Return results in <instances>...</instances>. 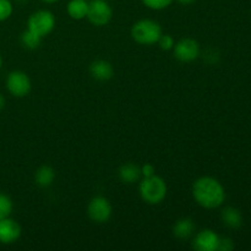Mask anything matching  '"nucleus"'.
<instances>
[{"instance_id": "nucleus-19", "label": "nucleus", "mask_w": 251, "mask_h": 251, "mask_svg": "<svg viewBox=\"0 0 251 251\" xmlns=\"http://www.w3.org/2000/svg\"><path fill=\"white\" fill-rule=\"evenodd\" d=\"M145 6L152 10H163L173 2V0H141Z\"/></svg>"}, {"instance_id": "nucleus-8", "label": "nucleus", "mask_w": 251, "mask_h": 251, "mask_svg": "<svg viewBox=\"0 0 251 251\" xmlns=\"http://www.w3.org/2000/svg\"><path fill=\"white\" fill-rule=\"evenodd\" d=\"M174 56L183 63H190L200 55V46L193 38L180 39L174 44Z\"/></svg>"}, {"instance_id": "nucleus-15", "label": "nucleus", "mask_w": 251, "mask_h": 251, "mask_svg": "<svg viewBox=\"0 0 251 251\" xmlns=\"http://www.w3.org/2000/svg\"><path fill=\"white\" fill-rule=\"evenodd\" d=\"M194 230H195V225L190 218H181L173 227L174 235L179 239H186L190 235H193Z\"/></svg>"}, {"instance_id": "nucleus-2", "label": "nucleus", "mask_w": 251, "mask_h": 251, "mask_svg": "<svg viewBox=\"0 0 251 251\" xmlns=\"http://www.w3.org/2000/svg\"><path fill=\"white\" fill-rule=\"evenodd\" d=\"M162 27L158 22L150 19H144L134 24L131 28V37L135 42L144 46H151L158 42L162 36Z\"/></svg>"}, {"instance_id": "nucleus-6", "label": "nucleus", "mask_w": 251, "mask_h": 251, "mask_svg": "<svg viewBox=\"0 0 251 251\" xmlns=\"http://www.w3.org/2000/svg\"><path fill=\"white\" fill-rule=\"evenodd\" d=\"M31 80L24 71L15 70L7 75L6 88L14 97H25L31 92Z\"/></svg>"}, {"instance_id": "nucleus-24", "label": "nucleus", "mask_w": 251, "mask_h": 251, "mask_svg": "<svg viewBox=\"0 0 251 251\" xmlns=\"http://www.w3.org/2000/svg\"><path fill=\"white\" fill-rule=\"evenodd\" d=\"M176 1L180 2V4H183V5H190V4H194L196 0H176Z\"/></svg>"}, {"instance_id": "nucleus-12", "label": "nucleus", "mask_w": 251, "mask_h": 251, "mask_svg": "<svg viewBox=\"0 0 251 251\" xmlns=\"http://www.w3.org/2000/svg\"><path fill=\"white\" fill-rule=\"evenodd\" d=\"M69 16L74 20H82L87 16L88 2L86 0H71L66 6Z\"/></svg>"}, {"instance_id": "nucleus-11", "label": "nucleus", "mask_w": 251, "mask_h": 251, "mask_svg": "<svg viewBox=\"0 0 251 251\" xmlns=\"http://www.w3.org/2000/svg\"><path fill=\"white\" fill-rule=\"evenodd\" d=\"M90 73L96 80L108 81L114 75V69L109 61L96 60L90 65Z\"/></svg>"}, {"instance_id": "nucleus-27", "label": "nucleus", "mask_w": 251, "mask_h": 251, "mask_svg": "<svg viewBox=\"0 0 251 251\" xmlns=\"http://www.w3.org/2000/svg\"><path fill=\"white\" fill-rule=\"evenodd\" d=\"M1 66H2V58L1 55H0V69H1Z\"/></svg>"}, {"instance_id": "nucleus-16", "label": "nucleus", "mask_w": 251, "mask_h": 251, "mask_svg": "<svg viewBox=\"0 0 251 251\" xmlns=\"http://www.w3.org/2000/svg\"><path fill=\"white\" fill-rule=\"evenodd\" d=\"M222 221L227 227L229 228H239L243 223V216L239 210L235 207H226L222 211Z\"/></svg>"}, {"instance_id": "nucleus-5", "label": "nucleus", "mask_w": 251, "mask_h": 251, "mask_svg": "<svg viewBox=\"0 0 251 251\" xmlns=\"http://www.w3.org/2000/svg\"><path fill=\"white\" fill-rule=\"evenodd\" d=\"M88 21L95 26H105L113 17V10L107 0H93L88 4Z\"/></svg>"}, {"instance_id": "nucleus-13", "label": "nucleus", "mask_w": 251, "mask_h": 251, "mask_svg": "<svg viewBox=\"0 0 251 251\" xmlns=\"http://www.w3.org/2000/svg\"><path fill=\"white\" fill-rule=\"evenodd\" d=\"M141 176V168L134 163H126L120 167L119 178L126 184H132Z\"/></svg>"}, {"instance_id": "nucleus-9", "label": "nucleus", "mask_w": 251, "mask_h": 251, "mask_svg": "<svg viewBox=\"0 0 251 251\" xmlns=\"http://www.w3.org/2000/svg\"><path fill=\"white\" fill-rule=\"evenodd\" d=\"M220 237L211 229H203L195 235L193 248L199 251H216L218 248Z\"/></svg>"}, {"instance_id": "nucleus-7", "label": "nucleus", "mask_w": 251, "mask_h": 251, "mask_svg": "<svg viewBox=\"0 0 251 251\" xmlns=\"http://www.w3.org/2000/svg\"><path fill=\"white\" fill-rule=\"evenodd\" d=\"M113 208L109 201L103 196H96L87 206V215L96 223H105L112 216Z\"/></svg>"}, {"instance_id": "nucleus-18", "label": "nucleus", "mask_w": 251, "mask_h": 251, "mask_svg": "<svg viewBox=\"0 0 251 251\" xmlns=\"http://www.w3.org/2000/svg\"><path fill=\"white\" fill-rule=\"evenodd\" d=\"M12 212V201L5 194L0 193V220L9 217Z\"/></svg>"}, {"instance_id": "nucleus-10", "label": "nucleus", "mask_w": 251, "mask_h": 251, "mask_svg": "<svg viewBox=\"0 0 251 251\" xmlns=\"http://www.w3.org/2000/svg\"><path fill=\"white\" fill-rule=\"evenodd\" d=\"M21 235V227L16 221L6 217L0 220V243L11 244Z\"/></svg>"}, {"instance_id": "nucleus-26", "label": "nucleus", "mask_w": 251, "mask_h": 251, "mask_svg": "<svg viewBox=\"0 0 251 251\" xmlns=\"http://www.w3.org/2000/svg\"><path fill=\"white\" fill-rule=\"evenodd\" d=\"M41 1H43V2H47V4H53V2H56V1H59V0H41Z\"/></svg>"}, {"instance_id": "nucleus-21", "label": "nucleus", "mask_w": 251, "mask_h": 251, "mask_svg": "<svg viewBox=\"0 0 251 251\" xmlns=\"http://www.w3.org/2000/svg\"><path fill=\"white\" fill-rule=\"evenodd\" d=\"M157 43L159 44L161 49H163V50H171V49H173L176 42H174V38L171 36V34L162 33V36L159 37V39Z\"/></svg>"}, {"instance_id": "nucleus-17", "label": "nucleus", "mask_w": 251, "mask_h": 251, "mask_svg": "<svg viewBox=\"0 0 251 251\" xmlns=\"http://www.w3.org/2000/svg\"><path fill=\"white\" fill-rule=\"evenodd\" d=\"M21 41H22V44H24L26 48L36 49L38 48L39 44H41L42 37H39L38 34L33 33V32L29 31V29H26V31L22 33Z\"/></svg>"}, {"instance_id": "nucleus-14", "label": "nucleus", "mask_w": 251, "mask_h": 251, "mask_svg": "<svg viewBox=\"0 0 251 251\" xmlns=\"http://www.w3.org/2000/svg\"><path fill=\"white\" fill-rule=\"evenodd\" d=\"M54 179H55V172L49 166L39 167L37 169L36 174H34V180H36L37 185L42 186V188L50 186L53 184Z\"/></svg>"}, {"instance_id": "nucleus-1", "label": "nucleus", "mask_w": 251, "mask_h": 251, "mask_svg": "<svg viewBox=\"0 0 251 251\" xmlns=\"http://www.w3.org/2000/svg\"><path fill=\"white\" fill-rule=\"evenodd\" d=\"M193 196L196 202L205 208H217L226 199L225 188L212 176H201L193 185Z\"/></svg>"}, {"instance_id": "nucleus-3", "label": "nucleus", "mask_w": 251, "mask_h": 251, "mask_svg": "<svg viewBox=\"0 0 251 251\" xmlns=\"http://www.w3.org/2000/svg\"><path fill=\"white\" fill-rule=\"evenodd\" d=\"M139 191L145 202L150 205H157L166 198L167 184L161 176H157L154 174L150 178H144V180L140 183Z\"/></svg>"}, {"instance_id": "nucleus-4", "label": "nucleus", "mask_w": 251, "mask_h": 251, "mask_svg": "<svg viewBox=\"0 0 251 251\" xmlns=\"http://www.w3.org/2000/svg\"><path fill=\"white\" fill-rule=\"evenodd\" d=\"M55 27V16L49 10H38L29 16L27 21V29L43 38L50 33Z\"/></svg>"}, {"instance_id": "nucleus-20", "label": "nucleus", "mask_w": 251, "mask_h": 251, "mask_svg": "<svg viewBox=\"0 0 251 251\" xmlns=\"http://www.w3.org/2000/svg\"><path fill=\"white\" fill-rule=\"evenodd\" d=\"M14 7L10 0H0V22L6 21L12 15Z\"/></svg>"}, {"instance_id": "nucleus-23", "label": "nucleus", "mask_w": 251, "mask_h": 251, "mask_svg": "<svg viewBox=\"0 0 251 251\" xmlns=\"http://www.w3.org/2000/svg\"><path fill=\"white\" fill-rule=\"evenodd\" d=\"M154 174H156V169H154L152 164L146 163L141 167V176L144 178H150V176H154Z\"/></svg>"}, {"instance_id": "nucleus-22", "label": "nucleus", "mask_w": 251, "mask_h": 251, "mask_svg": "<svg viewBox=\"0 0 251 251\" xmlns=\"http://www.w3.org/2000/svg\"><path fill=\"white\" fill-rule=\"evenodd\" d=\"M233 249H234V244H233L232 239H229V238H220L217 250H220V251H230Z\"/></svg>"}, {"instance_id": "nucleus-25", "label": "nucleus", "mask_w": 251, "mask_h": 251, "mask_svg": "<svg viewBox=\"0 0 251 251\" xmlns=\"http://www.w3.org/2000/svg\"><path fill=\"white\" fill-rule=\"evenodd\" d=\"M4 107H5V98H4V96L0 93V110H1Z\"/></svg>"}]
</instances>
